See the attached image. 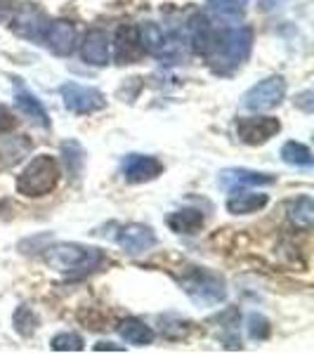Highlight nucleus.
Here are the masks:
<instances>
[{
	"instance_id": "nucleus-7",
	"label": "nucleus",
	"mask_w": 314,
	"mask_h": 354,
	"mask_svg": "<svg viewBox=\"0 0 314 354\" xmlns=\"http://www.w3.org/2000/svg\"><path fill=\"white\" fill-rule=\"evenodd\" d=\"M281 130V121L274 116H248V118H237V135L243 145L258 147L270 142L274 135H279Z\"/></svg>"
},
{
	"instance_id": "nucleus-16",
	"label": "nucleus",
	"mask_w": 314,
	"mask_h": 354,
	"mask_svg": "<svg viewBox=\"0 0 314 354\" xmlns=\"http://www.w3.org/2000/svg\"><path fill=\"white\" fill-rule=\"evenodd\" d=\"M137 33H140V43H142V48H145V53H149V55L163 57L173 48V41H168V38L163 36L161 26L154 24V21L140 24L137 26Z\"/></svg>"
},
{
	"instance_id": "nucleus-11",
	"label": "nucleus",
	"mask_w": 314,
	"mask_h": 354,
	"mask_svg": "<svg viewBox=\"0 0 314 354\" xmlns=\"http://www.w3.org/2000/svg\"><path fill=\"white\" fill-rule=\"evenodd\" d=\"M116 241L128 255H142L156 245V234H154L151 227L133 222V225H125L123 230L118 232Z\"/></svg>"
},
{
	"instance_id": "nucleus-27",
	"label": "nucleus",
	"mask_w": 314,
	"mask_h": 354,
	"mask_svg": "<svg viewBox=\"0 0 314 354\" xmlns=\"http://www.w3.org/2000/svg\"><path fill=\"white\" fill-rule=\"evenodd\" d=\"M272 326L262 314H250L248 317V338L250 340H265L270 338Z\"/></svg>"
},
{
	"instance_id": "nucleus-12",
	"label": "nucleus",
	"mask_w": 314,
	"mask_h": 354,
	"mask_svg": "<svg viewBox=\"0 0 314 354\" xmlns=\"http://www.w3.org/2000/svg\"><path fill=\"white\" fill-rule=\"evenodd\" d=\"M113 48H116V62H121V64H135V62H140L142 55H145V48H142V43H140V33H137L135 24L118 26Z\"/></svg>"
},
{
	"instance_id": "nucleus-10",
	"label": "nucleus",
	"mask_w": 314,
	"mask_h": 354,
	"mask_svg": "<svg viewBox=\"0 0 314 354\" xmlns=\"http://www.w3.org/2000/svg\"><path fill=\"white\" fill-rule=\"evenodd\" d=\"M48 26L45 17L36 5H21L17 8V12L10 21V28L21 38H31V41H41L43 38V31Z\"/></svg>"
},
{
	"instance_id": "nucleus-25",
	"label": "nucleus",
	"mask_w": 314,
	"mask_h": 354,
	"mask_svg": "<svg viewBox=\"0 0 314 354\" xmlns=\"http://www.w3.org/2000/svg\"><path fill=\"white\" fill-rule=\"evenodd\" d=\"M50 347H53L55 352H81L85 347L83 338L78 333H57L53 340H50Z\"/></svg>"
},
{
	"instance_id": "nucleus-22",
	"label": "nucleus",
	"mask_w": 314,
	"mask_h": 354,
	"mask_svg": "<svg viewBox=\"0 0 314 354\" xmlns=\"http://www.w3.org/2000/svg\"><path fill=\"white\" fill-rule=\"evenodd\" d=\"M281 161L288 165H298V168H310L312 165V151L302 142H286L281 147Z\"/></svg>"
},
{
	"instance_id": "nucleus-6",
	"label": "nucleus",
	"mask_w": 314,
	"mask_h": 354,
	"mask_svg": "<svg viewBox=\"0 0 314 354\" xmlns=\"http://www.w3.org/2000/svg\"><path fill=\"white\" fill-rule=\"evenodd\" d=\"M284 95H286V81H284V76H270L265 81H260L258 85H253L243 95V106L250 111H267L281 104Z\"/></svg>"
},
{
	"instance_id": "nucleus-3",
	"label": "nucleus",
	"mask_w": 314,
	"mask_h": 354,
	"mask_svg": "<svg viewBox=\"0 0 314 354\" xmlns=\"http://www.w3.org/2000/svg\"><path fill=\"white\" fill-rule=\"evenodd\" d=\"M59 185V163L50 153L31 158V163L17 177V192L26 198H41L55 192Z\"/></svg>"
},
{
	"instance_id": "nucleus-21",
	"label": "nucleus",
	"mask_w": 314,
	"mask_h": 354,
	"mask_svg": "<svg viewBox=\"0 0 314 354\" xmlns=\"http://www.w3.org/2000/svg\"><path fill=\"white\" fill-rule=\"evenodd\" d=\"M208 10L227 24H237L243 19V5L237 0H208Z\"/></svg>"
},
{
	"instance_id": "nucleus-28",
	"label": "nucleus",
	"mask_w": 314,
	"mask_h": 354,
	"mask_svg": "<svg viewBox=\"0 0 314 354\" xmlns=\"http://www.w3.org/2000/svg\"><path fill=\"white\" fill-rule=\"evenodd\" d=\"M17 128V118L8 106L0 104V135H8Z\"/></svg>"
},
{
	"instance_id": "nucleus-19",
	"label": "nucleus",
	"mask_w": 314,
	"mask_h": 354,
	"mask_svg": "<svg viewBox=\"0 0 314 354\" xmlns=\"http://www.w3.org/2000/svg\"><path fill=\"white\" fill-rule=\"evenodd\" d=\"M118 333L123 335L125 342H130V345H137V347H145V345H151L154 342V330L147 326L145 322H140V319L130 317L121 322V326H118Z\"/></svg>"
},
{
	"instance_id": "nucleus-29",
	"label": "nucleus",
	"mask_w": 314,
	"mask_h": 354,
	"mask_svg": "<svg viewBox=\"0 0 314 354\" xmlns=\"http://www.w3.org/2000/svg\"><path fill=\"white\" fill-rule=\"evenodd\" d=\"M312 97H314L312 90H305V93H300L298 97H295V106H300L302 111L312 113V109H314V102H312Z\"/></svg>"
},
{
	"instance_id": "nucleus-31",
	"label": "nucleus",
	"mask_w": 314,
	"mask_h": 354,
	"mask_svg": "<svg viewBox=\"0 0 314 354\" xmlns=\"http://www.w3.org/2000/svg\"><path fill=\"white\" fill-rule=\"evenodd\" d=\"M237 3H241V5H243V3H246V0H237Z\"/></svg>"
},
{
	"instance_id": "nucleus-2",
	"label": "nucleus",
	"mask_w": 314,
	"mask_h": 354,
	"mask_svg": "<svg viewBox=\"0 0 314 354\" xmlns=\"http://www.w3.org/2000/svg\"><path fill=\"white\" fill-rule=\"evenodd\" d=\"M45 260H48V265L53 270L62 274H88L102 265L104 255L93 245L62 241L45 248Z\"/></svg>"
},
{
	"instance_id": "nucleus-14",
	"label": "nucleus",
	"mask_w": 314,
	"mask_h": 354,
	"mask_svg": "<svg viewBox=\"0 0 314 354\" xmlns=\"http://www.w3.org/2000/svg\"><path fill=\"white\" fill-rule=\"evenodd\" d=\"M277 177L267 175V173H255V170H246V168H227L220 173V185L222 187H267L274 185Z\"/></svg>"
},
{
	"instance_id": "nucleus-1",
	"label": "nucleus",
	"mask_w": 314,
	"mask_h": 354,
	"mask_svg": "<svg viewBox=\"0 0 314 354\" xmlns=\"http://www.w3.org/2000/svg\"><path fill=\"white\" fill-rule=\"evenodd\" d=\"M250 48H253V31L248 26L227 28V31H218V41L205 59L213 66V71L227 73L246 62Z\"/></svg>"
},
{
	"instance_id": "nucleus-17",
	"label": "nucleus",
	"mask_w": 314,
	"mask_h": 354,
	"mask_svg": "<svg viewBox=\"0 0 314 354\" xmlns=\"http://www.w3.org/2000/svg\"><path fill=\"white\" fill-rule=\"evenodd\" d=\"M17 106H19V111L24 113V116H28V121H33L38 128L50 130V116L36 95H31L28 90H19V93H17Z\"/></svg>"
},
{
	"instance_id": "nucleus-20",
	"label": "nucleus",
	"mask_w": 314,
	"mask_h": 354,
	"mask_svg": "<svg viewBox=\"0 0 314 354\" xmlns=\"http://www.w3.org/2000/svg\"><path fill=\"white\" fill-rule=\"evenodd\" d=\"M288 220L300 230H310L314 222V201L312 196H298L295 201H288L286 205Z\"/></svg>"
},
{
	"instance_id": "nucleus-26",
	"label": "nucleus",
	"mask_w": 314,
	"mask_h": 354,
	"mask_svg": "<svg viewBox=\"0 0 314 354\" xmlns=\"http://www.w3.org/2000/svg\"><path fill=\"white\" fill-rule=\"evenodd\" d=\"M192 330V324L178 317H165L163 319V335L170 340H182Z\"/></svg>"
},
{
	"instance_id": "nucleus-13",
	"label": "nucleus",
	"mask_w": 314,
	"mask_h": 354,
	"mask_svg": "<svg viewBox=\"0 0 314 354\" xmlns=\"http://www.w3.org/2000/svg\"><path fill=\"white\" fill-rule=\"evenodd\" d=\"M81 57L93 66H107L109 64V36L102 28L88 31L81 43Z\"/></svg>"
},
{
	"instance_id": "nucleus-9",
	"label": "nucleus",
	"mask_w": 314,
	"mask_h": 354,
	"mask_svg": "<svg viewBox=\"0 0 314 354\" xmlns=\"http://www.w3.org/2000/svg\"><path fill=\"white\" fill-rule=\"evenodd\" d=\"M41 41L48 45L55 55L68 57L73 50H76V41H78L76 26H73L71 21H66V19H57V21H53V24L45 26Z\"/></svg>"
},
{
	"instance_id": "nucleus-30",
	"label": "nucleus",
	"mask_w": 314,
	"mask_h": 354,
	"mask_svg": "<svg viewBox=\"0 0 314 354\" xmlns=\"http://www.w3.org/2000/svg\"><path fill=\"white\" fill-rule=\"evenodd\" d=\"M93 350H95V352H123V347L113 345V342H97Z\"/></svg>"
},
{
	"instance_id": "nucleus-15",
	"label": "nucleus",
	"mask_w": 314,
	"mask_h": 354,
	"mask_svg": "<svg viewBox=\"0 0 314 354\" xmlns=\"http://www.w3.org/2000/svg\"><path fill=\"white\" fill-rule=\"evenodd\" d=\"M267 194H260V192H248V189H241V187H234L232 189V196L227 198V210L232 215H250V213H258L267 205Z\"/></svg>"
},
{
	"instance_id": "nucleus-18",
	"label": "nucleus",
	"mask_w": 314,
	"mask_h": 354,
	"mask_svg": "<svg viewBox=\"0 0 314 354\" xmlns=\"http://www.w3.org/2000/svg\"><path fill=\"white\" fill-rule=\"evenodd\" d=\"M168 227L175 234H196L203 227V215L201 210L194 208H182L168 215Z\"/></svg>"
},
{
	"instance_id": "nucleus-24",
	"label": "nucleus",
	"mask_w": 314,
	"mask_h": 354,
	"mask_svg": "<svg viewBox=\"0 0 314 354\" xmlns=\"http://www.w3.org/2000/svg\"><path fill=\"white\" fill-rule=\"evenodd\" d=\"M12 322H15L17 333L24 335V338H28V335H33V330H36V326H38V317L33 314L31 307H26V305H19V307H17Z\"/></svg>"
},
{
	"instance_id": "nucleus-23",
	"label": "nucleus",
	"mask_w": 314,
	"mask_h": 354,
	"mask_svg": "<svg viewBox=\"0 0 314 354\" xmlns=\"http://www.w3.org/2000/svg\"><path fill=\"white\" fill-rule=\"evenodd\" d=\"M62 156H64V163H66V170L68 175L78 177L83 173V163H85V151L83 147L78 145L76 140H68L62 145Z\"/></svg>"
},
{
	"instance_id": "nucleus-5",
	"label": "nucleus",
	"mask_w": 314,
	"mask_h": 354,
	"mask_svg": "<svg viewBox=\"0 0 314 354\" xmlns=\"http://www.w3.org/2000/svg\"><path fill=\"white\" fill-rule=\"evenodd\" d=\"M59 95L64 100L66 109L71 113H78V116H88V113L102 111L107 106V100L100 90L85 88V85L78 83H64L59 88Z\"/></svg>"
},
{
	"instance_id": "nucleus-8",
	"label": "nucleus",
	"mask_w": 314,
	"mask_h": 354,
	"mask_svg": "<svg viewBox=\"0 0 314 354\" xmlns=\"http://www.w3.org/2000/svg\"><path fill=\"white\" fill-rule=\"evenodd\" d=\"M121 170L125 180L140 185V182L156 180L163 173V163L156 156H149V153H128L121 163Z\"/></svg>"
},
{
	"instance_id": "nucleus-4",
	"label": "nucleus",
	"mask_w": 314,
	"mask_h": 354,
	"mask_svg": "<svg viewBox=\"0 0 314 354\" xmlns=\"http://www.w3.org/2000/svg\"><path fill=\"white\" fill-rule=\"evenodd\" d=\"M182 288L192 298V302H196L201 307L220 305L227 298L225 279L208 270H194L190 277L182 279Z\"/></svg>"
}]
</instances>
